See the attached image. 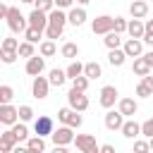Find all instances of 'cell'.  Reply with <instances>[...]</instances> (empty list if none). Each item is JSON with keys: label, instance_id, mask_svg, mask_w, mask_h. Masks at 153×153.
Listing matches in <instances>:
<instances>
[{"label": "cell", "instance_id": "6da1fadb", "mask_svg": "<svg viewBox=\"0 0 153 153\" xmlns=\"http://www.w3.org/2000/svg\"><path fill=\"white\" fill-rule=\"evenodd\" d=\"M65 24H67V14H65V12L60 10V7L50 10V12H48V26H45V38H50V41L60 38V36H62V31H65Z\"/></svg>", "mask_w": 153, "mask_h": 153}, {"label": "cell", "instance_id": "7a4b0ae2", "mask_svg": "<svg viewBox=\"0 0 153 153\" xmlns=\"http://www.w3.org/2000/svg\"><path fill=\"white\" fill-rule=\"evenodd\" d=\"M5 19H7V26H10L12 33H24V29L29 26V19L19 12V7H10Z\"/></svg>", "mask_w": 153, "mask_h": 153}, {"label": "cell", "instance_id": "3957f363", "mask_svg": "<svg viewBox=\"0 0 153 153\" xmlns=\"http://www.w3.org/2000/svg\"><path fill=\"white\" fill-rule=\"evenodd\" d=\"M57 120H60L62 124L72 127V129H79V127H81V122H84V117L79 115V110H74V108H69V105L57 110Z\"/></svg>", "mask_w": 153, "mask_h": 153}, {"label": "cell", "instance_id": "277c9868", "mask_svg": "<svg viewBox=\"0 0 153 153\" xmlns=\"http://www.w3.org/2000/svg\"><path fill=\"white\" fill-rule=\"evenodd\" d=\"M50 139H53V143H55V146H69V143H74V129H72V127H67V124H62V127L53 129Z\"/></svg>", "mask_w": 153, "mask_h": 153}, {"label": "cell", "instance_id": "5b68a950", "mask_svg": "<svg viewBox=\"0 0 153 153\" xmlns=\"http://www.w3.org/2000/svg\"><path fill=\"white\" fill-rule=\"evenodd\" d=\"M74 146L81 153H98L100 151V146L96 143V136L93 134H76L74 136Z\"/></svg>", "mask_w": 153, "mask_h": 153}, {"label": "cell", "instance_id": "8992f818", "mask_svg": "<svg viewBox=\"0 0 153 153\" xmlns=\"http://www.w3.org/2000/svg\"><path fill=\"white\" fill-rule=\"evenodd\" d=\"M86 91H79V88H69V93H67V103H69V108H74V110H79V112H84V110H88V98L84 96Z\"/></svg>", "mask_w": 153, "mask_h": 153}, {"label": "cell", "instance_id": "52a82bcc", "mask_svg": "<svg viewBox=\"0 0 153 153\" xmlns=\"http://www.w3.org/2000/svg\"><path fill=\"white\" fill-rule=\"evenodd\" d=\"M112 26H115V17H110V14H100V17H96L91 22V31L100 33V36H105L108 31H112Z\"/></svg>", "mask_w": 153, "mask_h": 153}, {"label": "cell", "instance_id": "ba28073f", "mask_svg": "<svg viewBox=\"0 0 153 153\" xmlns=\"http://www.w3.org/2000/svg\"><path fill=\"white\" fill-rule=\"evenodd\" d=\"M48 91H50V81L45 79V76H33V81H31V93H33V98H38V100H43V98H48Z\"/></svg>", "mask_w": 153, "mask_h": 153}, {"label": "cell", "instance_id": "9c48e42d", "mask_svg": "<svg viewBox=\"0 0 153 153\" xmlns=\"http://www.w3.org/2000/svg\"><path fill=\"white\" fill-rule=\"evenodd\" d=\"M17 120H19V108H14L12 103H2L0 105V122L5 127H12Z\"/></svg>", "mask_w": 153, "mask_h": 153}, {"label": "cell", "instance_id": "30bf717a", "mask_svg": "<svg viewBox=\"0 0 153 153\" xmlns=\"http://www.w3.org/2000/svg\"><path fill=\"white\" fill-rule=\"evenodd\" d=\"M98 100H100V105H103L105 110H110V108L120 100V91H117L115 86H103V88H100V98H98Z\"/></svg>", "mask_w": 153, "mask_h": 153}, {"label": "cell", "instance_id": "8fae6325", "mask_svg": "<svg viewBox=\"0 0 153 153\" xmlns=\"http://www.w3.org/2000/svg\"><path fill=\"white\" fill-rule=\"evenodd\" d=\"M53 129H55V124H53V117H50V115H41V117H36V122H33V131H36L38 136H50Z\"/></svg>", "mask_w": 153, "mask_h": 153}, {"label": "cell", "instance_id": "7c38bea8", "mask_svg": "<svg viewBox=\"0 0 153 153\" xmlns=\"http://www.w3.org/2000/svg\"><path fill=\"white\" fill-rule=\"evenodd\" d=\"M24 69H26L29 76L43 74V69H45V57H43V55H41V57H38V55H31V57L26 60V67H24Z\"/></svg>", "mask_w": 153, "mask_h": 153}, {"label": "cell", "instance_id": "4fadbf2b", "mask_svg": "<svg viewBox=\"0 0 153 153\" xmlns=\"http://www.w3.org/2000/svg\"><path fill=\"white\" fill-rule=\"evenodd\" d=\"M122 124H124V115H122L120 110H108V112H105V129L120 131Z\"/></svg>", "mask_w": 153, "mask_h": 153}, {"label": "cell", "instance_id": "5bb4252c", "mask_svg": "<svg viewBox=\"0 0 153 153\" xmlns=\"http://www.w3.org/2000/svg\"><path fill=\"white\" fill-rule=\"evenodd\" d=\"M26 19H29V26H36V29H41V31H45V26H48V12H43V10H38V7H33Z\"/></svg>", "mask_w": 153, "mask_h": 153}, {"label": "cell", "instance_id": "9a60e30c", "mask_svg": "<svg viewBox=\"0 0 153 153\" xmlns=\"http://www.w3.org/2000/svg\"><path fill=\"white\" fill-rule=\"evenodd\" d=\"M122 50L127 57H139V55H143V41L141 38H127Z\"/></svg>", "mask_w": 153, "mask_h": 153}, {"label": "cell", "instance_id": "2e32d148", "mask_svg": "<svg viewBox=\"0 0 153 153\" xmlns=\"http://www.w3.org/2000/svg\"><path fill=\"white\" fill-rule=\"evenodd\" d=\"M17 143H19V139H17V134H14L12 129L0 131V153H10V151H14Z\"/></svg>", "mask_w": 153, "mask_h": 153}, {"label": "cell", "instance_id": "e0dca14e", "mask_svg": "<svg viewBox=\"0 0 153 153\" xmlns=\"http://www.w3.org/2000/svg\"><path fill=\"white\" fill-rule=\"evenodd\" d=\"M117 110H120L124 117H131V115H136L139 103H136L134 98H120V100H117Z\"/></svg>", "mask_w": 153, "mask_h": 153}, {"label": "cell", "instance_id": "ac0fdd59", "mask_svg": "<svg viewBox=\"0 0 153 153\" xmlns=\"http://www.w3.org/2000/svg\"><path fill=\"white\" fill-rule=\"evenodd\" d=\"M153 69V65L143 57V55H139V57H134V65H131V72L136 74V76H146L148 72Z\"/></svg>", "mask_w": 153, "mask_h": 153}, {"label": "cell", "instance_id": "d6986e66", "mask_svg": "<svg viewBox=\"0 0 153 153\" xmlns=\"http://www.w3.org/2000/svg\"><path fill=\"white\" fill-rule=\"evenodd\" d=\"M120 131H122L124 139H136V136H141V124H136L134 120H124Z\"/></svg>", "mask_w": 153, "mask_h": 153}, {"label": "cell", "instance_id": "ffe728a7", "mask_svg": "<svg viewBox=\"0 0 153 153\" xmlns=\"http://www.w3.org/2000/svg\"><path fill=\"white\" fill-rule=\"evenodd\" d=\"M67 22L74 24V26H81V24L86 22V10H84V7H69V12H67Z\"/></svg>", "mask_w": 153, "mask_h": 153}, {"label": "cell", "instance_id": "44dd1931", "mask_svg": "<svg viewBox=\"0 0 153 153\" xmlns=\"http://www.w3.org/2000/svg\"><path fill=\"white\" fill-rule=\"evenodd\" d=\"M143 29H146V24L136 17H131V22H127V33L131 38H143Z\"/></svg>", "mask_w": 153, "mask_h": 153}, {"label": "cell", "instance_id": "7402d4cb", "mask_svg": "<svg viewBox=\"0 0 153 153\" xmlns=\"http://www.w3.org/2000/svg\"><path fill=\"white\" fill-rule=\"evenodd\" d=\"M129 14L136 17V19H143V17L148 14V2H146V0H131V5H129Z\"/></svg>", "mask_w": 153, "mask_h": 153}, {"label": "cell", "instance_id": "603a6c76", "mask_svg": "<svg viewBox=\"0 0 153 153\" xmlns=\"http://www.w3.org/2000/svg\"><path fill=\"white\" fill-rule=\"evenodd\" d=\"M124 60H127V55H124V50H122V48H112V50L108 53V62H110L112 67H122V65H124Z\"/></svg>", "mask_w": 153, "mask_h": 153}, {"label": "cell", "instance_id": "cb8c5ba5", "mask_svg": "<svg viewBox=\"0 0 153 153\" xmlns=\"http://www.w3.org/2000/svg\"><path fill=\"white\" fill-rule=\"evenodd\" d=\"M103 43L108 45V50H112V48H120V45H122V33H117V31L112 29V31H108V33H105Z\"/></svg>", "mask_w": 153, "mask_h": 153}, {"label": "cell", "instance_id": "d4e9b609", "mask_svg": "<svg viewBox=\"0 0 153 153\" xmlns=\"http://www.w3.org/2000/svg\"><path fill=\"white\" fill-rule=\"evenodd\" d=\"M48 81H50V86H57V88H60V86L67 81V72H65V69H50Z\"/></svg>", "mask_w": 153, "mask_h": 153}, {"label": "cell", "instance_id": "484cf974", "mask_svg": "<svg viewBox=\"0 0 153 153\" xmlns=\"http://www.w3.org/2000/svg\"><path fill=\"white\" fill-rule=\"evenodd\" d=\"M38 53H41L43 57H53V55L57 53V45H55V41H50V38L41 41V45H38Z\"/></svg>", "mask_w": 153, "mask_h": 153}, {"label": "cell", "instance_id": "4316f807", "mask_svg": "<svg viewBox=\"0 0 153 153\" xmlns=\"http://www.w3.org/2000/svg\"><path fill=\"white\" fill-rule=\"evenodd\" d=\"M26 151H33V153H36V151H38V153H41V151H45V141H43V136H38V134H36V136L26 139Z\"/></svg>", "mask_w": 153, "mask_h": 153}, {"label": "cell", "instance_id": "83f0119b", "mask_svg": "<svg viewBox=\"0 0 153 153\" xmlns=\"http://www.w3.org/2000/svg\"><path fill=\"white\" fill-rule=\"evenodd\" d=\"M62 57H67V60H76V55H79V45L76 43H72V41H67L65 45H62Z\"/></svg>", "mask_w": 153, "mask_h": 153}, {"label": "cell", "instance_id": "f1b7e54d", "mask_svg": "<svg viewBox=\"0 0 153 153\" xmlns=\"http://www.w3.org/2000/svg\"><path fill=\"white\" fill-rule=\"evenodd\" d=\"M84 74H86L88 79H100L103 69H100L98 62H86V65H84Z\"/></svg>", "mask_w": 153, "mask_h": 153}, {"label": "cell", "instance_id": "f546056e", "mask_svg": "<svg viewBox=\"0 0 153 153\" xmlns=\"http://www.w3.org/2000/svg\"><path fill=\"white\" fill-rule=\"evenodd\" d=\"M65 72H67V79H76L79 74H84V65H81L79 60H72V62H69V67H67Z\"/></svg>", "mask_w": 153, "mask_h": 153}, {"label": "cell", "instance_id": "4dcf8cb0", "mask_svg": "<svg viewBox=\"0 0 153 153\" xmlns=\"http://www.w3.org/2000/svg\"><path fill=\"white\" fill-rule=\"evenodd\" d=\"M41 36H43V31H41V29H36V26H26V29H24V38H26V41H31V43H38V41H41Z\"/></svg>", "mask_w": 153, "mask_h": 153}, {"label": "cell", "instance_id": "1f68e13d", "mask_svg": "<svg viewBox=\"0 0 153 153\" xmlns=\"http://www.w3.org/2000/svg\"><path fill=\"white\" fill-rule=\"evenodd\" d=\"M17 53H19V57H31V55H36V50H33V43L31 41H24V43H19V48H17Z\"/></svg>", "mask_w": 153, "mask_h": 153}, {"label": "cell", "instance_id": "d6a6232c", "mask_svg": "<svg viewBox=\"0 0 153 153\" xmlns=\"http://www.w3.org/2000/svg\"><path fill=\"white\" fill-rule=\"evenodd\" d=\"M12 131L17 134V139H19V141H26V139H29V129H26V124H24L22 120L12 124Z\"/></svg>", "mask_w": 153, "mask_h": 153}, {"label": "cell", "instance_id": "836d02e7", "mask_svg": "<svg viewBox=\"0 0 153 153\" xmlns=\"http://www.w3.org/2000/svg\"><path fill=\"white\" fill-rule=\"evenodd\" d=\"M12 98H14V88L12 86H0V105L12 103Z\"/></svg>", "mask_w": 153, "mask_h": 153}, {"label": "cell", "instance_id": "e575fe53", "mask_svg": "<svg viewBox=\"0 0 153 153\" xmlns=\"http://www.w3.org/2000/svg\"><path fill=\"white\" fill-rule=\"evenodd\" d=\"M88 81H91V79H88L86 74H79L76 79H72V86L79 88V91H86V88H88Z\"/></svg>", "mask_w": 153, "mask_h": 153}, {"label": "cell", "instance_id": "d590c367", "mask_svg": "<svg viewBox=\"0 0 153 153\" xmlns=\"http://www.w3.org/2000/svg\"><path fill=\"white\" fill-rule=\"evenodd\" d=\"M141 41L148 43V45H153V19L146 22V29H143V38H141Z\"/></svg>", "mask_w": 153, "mask_h": 153}, {"label": "cell", "instance_id": "8d00e7d4", "mask_svg": "<svg viewBox=\"0 0 153 153\" xmlns=\"http://www.w3.org/2000/svg\"><path fill=\"white\" fill-rule=\"evenodd\" d=\"M19 120H22V122L33 120V110H31V105H19Z\"/></svg>", "mask_w": 153, "mask_h": 153}, {"label": "cell", "instance_id": "74e56055", "mask_svg": "<svg viewBox=\"0 0 153 153\" xmlns=\"http://www.w3.org/2000/svg\"><path fill=\"white\" fill-rule=\"evenodd\" d=\"M33 7H38L43 12H50V10H55V0H36Z\"/></svg>", "mask_w": 153, "mask_h": 153}, {"label": "cell", "instance_id": "f35d334b", "mask_svg": "<svg viewBox=\"0 0 153 153\" xmlns=\"http://www.w3.org/2000/svg\"><path fill=\"white\" fill-rule=\"evenodd\" d=\"M17 57H19V53H17V50H2V57H0V60H2L5 65H12Z\"/></svg>", "mask_w": 153, "mask_h": 153}, {"label": "cell", "instance_id": "ab89813d", "mask_svg": "<svg viewBox=\"0 0 153 153\" xmlns=\"http://www.w3.org/2000/svg\"><path fill=\"white\" fill-rule=\"evenodd\" d=\"M134 151L136 153H146V151H151V146H148V141H143V139H134Z\"/></svg>", "mask_w": 153, "mask_h": 153}, {"label": "cell", "instance_id": "60d3db41", "mask_svg": "<svg viewBox=\"0 0 153 153\" xmlns=\"http://www.w3.org/2000/svg\"><path fill=\"white\" fill-rule=\"evenodd\" d=\"M117 33H124L127 31V19L124 17H115V26H112Z\"/></svg>", "mask_w": 153, "mask_h": 153}, {"label": "cell", "instance_id": "b9f144b4", "mask_svg": "<svg viewBox=\"0 0 153 153\" xmlns=\"http://www.w3.org/2000/svg\"><path fill=\"white\" fill-rule=\"evenodd\" d=\"M17 48H19L17 38H2V50H17Z\"/></svg>", "mask_w": 153, "mask_h": 153}, {"label": "cell", "instance_id": "7bdbcfd3", "mask_svg": "<svg viewBox=\"0 0 153 153\" xmlns=\"http://www.w3.org/2000/svg\"><path fill=\"white\" fill-rule=\"evenodd\" d=\"M136 96H141V98H151V96H153V91H151V88L141 81V84L136 86Z\"/></svg>", "mask_w": 153, "mask_h": 153}, {"label": "cell", "instance_id": "ee69618b", "mask_svg": "<svg viewBox=\"0 0 153 153\" xmlns=\"http://www.w3.org/2000/svg\"><path fill=\"white\" fill-rule=\"evenodd\" d=\"M141 136H153V117L141 124Z\"/></svg>", "mask_w": 153, "mask_h": 153}, {"label": "cell", "instance_id": "f6af8a7d", "mask_svg": "<svg viewBox=\"0 0 153 153\" xmlns=\"http://www.w3.org/2000/svg\"><path fill=\"white\" fill-rule=\"evenodd\" d=\"M74 5V0H55V7H60V10H69Z\"/></svg>", "mask_w": 153, "mask_h": 153}, {"label": "cell", "instance_id": "bcb514c9", "mask_svg": "<svg viewBox=\"0 0 153 153\" xmlns=\"http://www.w3.org/2000/svg\"><path fill=\"white\" fill-rule=\"evenodd\" d=\"M141 81H143V84H146V86H148V88L153 91V76H151V72H148L146 76H141Z\"/></svg>", "mask_w": 153, "mask_h": 153}, {"label": "cell", "instance_id": "7dc6e473", "mask_svg": "<svg viewBox=\"0 0 153 153\" xmlns=\"http://www.w3.org/2000/svg\"><path fill=\"white\" fill-rule=\"evenodd\" d=\"M100 151H103V153H115V146H110V143H103V146H100Z\"/></svg>", "mask_w": 153, "mask_h": 153}, {"label": "cell", "instance_id": "c3c4849f", "mask_svg": "<svg viewBox=\"0 0 153 153\" xmlns=\"http://www.w3.org/2000/svg\"><path fill=\"white\" fill-rule=\"evenodd\" d=\"M7 10H10V7H7L5 2H0V19H5V17H7Z\"/></svg>", "mask_w": 153, "mask_h": 153}, {"label": "cell", "instance_id": "681fc988", "mask_svg": "<svg viewBox=\"0 0 153 153\" xmlns=\"http://www.w3.org/2000/svg\"><path fill=\"white\" fill-rule=\"evenodd\" d=\"M143 57H146V60H148V62H151V65H153V53H146V55H143Z\"/></svg>", "mask_w": 153, "mask_h": 153}, {"label": "cell", "instance_id": "f907efd6", "mask_svg": "<svg viewBox=\"0 0 153 153\" xmlns=\"http://www.w3.org/2000/svg\"><path fill=\"white\" fill-rule=\"evenodd\" d=\"M19 2H24V5H33L36 0H19Z\"/></svg>", "mask_w": 153, "mask_h": 153}, {"label": "cell", "instance_id": "816d5d0a", "mask_svg": "<svg viewBox=\"0 0 153 153\" xmlns=\"http://www.w3.org/2000/svg\"><path fill=\"white\" fill-rule=\"evenodd\" d=\"M148 146H151V151H153V136H148Z\"/></svg>", "mask_w": 153, "mask_h": 153}, {"label": "cell", "instance_id": "f5cc1de1", "mask_svg": "<svg viewBox=\"0 0 153 153\" xmlns=\"http://www.w3.org/2000/svg\"><path fill=\"white\" fill-rule=\"evenodd\" d=\"M76 2H79V5H88L91 0H76Z\"/></svg>", "mask_w": 153, "mask_h": 153}, {"label": "cell", "instance_id": "db71d44e", "mask_svg": "<svg viewBox=\"0 0 153 153\" xmlns=\"http://www.w3.org/2000/svg\"><path fill=\"white\" fill-rule=\"evenodd\" d=\"M0 57H2V43H0Z\"/></svg>", "mask_w": 153, "mask_h": 153}, {"label": "cell", "instance_id": "11a10c76", "mask_svg": "<svg viewBox=\"0 0 153 153\" xmlns=\"http://www.w3.org/2000/svg\"><path fill=\"white\" fill-rule=\"evenodd\" d=\"M0 127H2V122H0Z\"/></svg>", "mask_w": 153, "mask_h": 153}]
</instances>
